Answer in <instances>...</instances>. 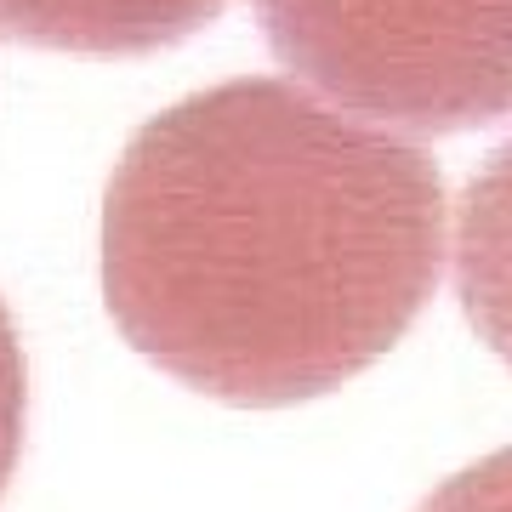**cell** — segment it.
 Wrapping results in <instances>:
<instances>
[{"label":"cell","mask_w":512,"mask_h":512,"mask_svg":"<svg viewBox=\"0 0 512 512\" xmlns=\"http://www.w3.org/2000/svg\"><path fill=\"white\" fill-rule=\"evenodd\" d=\"M416 512H512V444L444 478Z\"/></svg>","instance_id":"cell-5"},{"label":"cell","mask_w":512,"mask_h":512,"mask_svg":"<svg viewBox=\"0 0 512 512\" xmlns=\"http://www.w3.org/2000/svg\"><path fill=\"white\" fill-rule=\"evenodd\" d=\"M23 410H29V370H23L12 313L0 302V495H6V478H12L23 450Z\"/></svg>","instance_id":"cell-6"},{"label":"cell","mask_w":512,"mask_h":512,"mask_svg":"<svg viewBox=\"0 0 512 512\" xmlns=\"http://www.w3.org/2000/svg\"><path fill=\"white\" fill-rule=\"evenodd\" d=\"M444 268V177L296 80L154 114L103 200V302L131 348L239 410L319 399L416 325Z\"/></svg>","instance_id":"cell-1"},{"label":"cell","mask_w":512,"mask_h":512,"mask_svg":"<svg viewBox=\"0 0 512 512\" xmlns=\"http://www.w3.org/2000/svg\"><path fill=\"white\" fill-rule=\"evenodd\" d=\"M228 0H0V35L80 57H143L177 46Z\"/></svg>","instance_id":"cell-3"},{"label":"cell","mask_w":512,"mask_h":512,"mask_svg":"<svg viewBox=\"0 0 512 512\" xmlns=\"http://www.w3.org/2000/svg\"><path fill=\"white\" fill-rule=\"evenodd\" d=\"M456 296L473 330L512 370V137L456 205Z\"/></svg>","instance_id":"cell-4"},{"label":"cell","mask_w":512,"mask_h":512,"mask_svg":"<svg viewBox=\"0 0 512 512\" xmlns=\"http://www.w3.org/2000/svg\"><path fill=\"white\" fill-rule=\"evenodd\" d=\"M285 69L348 114L421 137L512 114V0H256Z\"/></svg>","instance_id":"cell-2"}]
</instances>
